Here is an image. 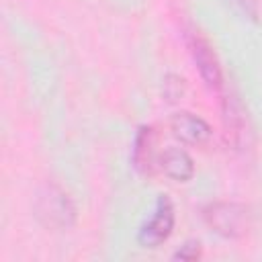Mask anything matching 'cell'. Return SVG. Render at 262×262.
<instances>
[{"mask_svg":"<svg viewBox=\"0 0 262 262\" xmlns=\"http://www.w3.org/2000/svg\"><path fill=\"white\" fill-rule=\"evenodd\" d=\"M205 223L221 237L233 239L242 237L250 227V211L246 205L229 203V201H217L205 207L203 211Z\"/></svg>","mask_w":262,"mask_h":262,"instance_id":"2","label":"cell"},{"mask_svg":"<svg viewBox=\"0 0 262 262\" xmlns=\"http://www.w3.org/2000/svg\"><path fill=\"white\" fill-rule=\"evenodd\" d=\"M186 45H188V51L199 68V74L201 78L205 80V84L215 90V92H221L225 82H223V72H221V63L217 59V53L213 51L211 43L199 33V31H188L186 33Z\"/></svg>","mask_w":262,"mask_h":262,"instance_id":"3","label":"cell"},{"mask_svg":"<svg viewBox=\"0 0 262 262\" xmlns=\"http://www.w3.org/2000/svg\"><path fill=\"white\" fill-rule=\"evenodd\" d=\"M170 131L182 143L196 145V147H205L213 139L211 125L203 117H199V115H194L190 111H178V113H174L170 117Z\"/></svg>","mask_w":262,"mask_h":262,"instance_id":"5","label":"cell"},{"mask_svg":"<svg viewBox=\"0 0 262 262\" xmlns=\"http://www.w3.org/2000/svg\"><path fill=\"white\" fill-rule=\"evenodd\" d=\"M174 229V207L166 194H160L156 201V209L151 217L139 227L137 242L143 248H158L162 242L170 237Z\"/></svg>","mask_w":262,"mask_h":262,"instance_id":"4","label":"cell"},{"mask_svg":"<svg viewBox=\"0 0 262 262\" xmlns=\"http://www.w3.org/2000/svg\"><path fill=\"white\" fill-rule=\"evenodd\" d=\"M182 90H184V80H182V78H178V76H174V74L166 76V82H164V94H166L170 100L180 98Z\"/></svg>","mask_w":262,"mask_h":262,"instance_id":"9","label":"cell"},{"mask_svg":"<svg viewBox=\"0 0 262 262\" xmlns=\"http://www.w3.org/2000/svg\"><path fill=\"white\" fill-rule=\"evenodd\" d=\"M223 123H225L227 141H231L235 147H239L242 141L246 139V119H244L239 104L231 96L229 98L223 96Z\"/></svg>","mask_w":262,"mask_h":262,"instance_id":"8","label":"cell"},{"mask_svg":"<svg viewBox=\"0 0 262 262\" xmlns=\"http://www.w3.org/2000/svg\"><path fill=\"white\" fill-rule=\"evenodd\" d=\"M176 260H196L201 258V244L199 242H186L176 254H174Z\"/></svg>","mask_w":262,"mask_h":262,"instance_id":"10","label":"cell"},{"mask_svg":"<svg viewBox=\"0 0 262 262\" xmlns=\"http://www.w3.org/2000/svg\"><path fill=\"white\" fill-rule=\"evenodd\" d=\"M158 168L176 182H186L194 174V162L182 147H166L158 154Z\"/></svg>","mask_w":262,"mask_h":262,"instance_id":"6","label":"cell"},{"mask_svg":"<svg viewBox=\"0 0 262 262\" xmlns=\"http://www.w3.org/2000/svg\"><path fill=\"white\" fill-rule=\"evenodd\" d=\"M133 164L141 174H154L158 168L156 156V131L149 125L139 127L133 143Z\"/></svg>","mask_w":262,"mask_h":262,"instance_id":"7","label":"cell"},{"mask_svg":"<svg viewBox=\"0 0 262 262\" xmlns=\"http://www.w3.org/2000/svg\"><path fill=\"white\" fill-rule=\"evenodd\" d=\"M35 211H37L39 221L47 227L66 229V227H72L76 221V207L70 194L55 182H47L39 190Z\"/></svg>","mask_w":262,"mask_h":262,"instance_id":"1","label":"cell"},{"mask_svg":"<svg viewBox=\"0 0 262 262\" xmlns=\"http://www.w3.org/2000/svg\"><path fill=\"white\" fill-rule=\"evenodd\" d=\"M246 16H250V18H256V2L254 0H231Z\"/></svg>","mask_w":262,"mask_h":262,"instance_id":"11","label":"cell"}]
</instances>
